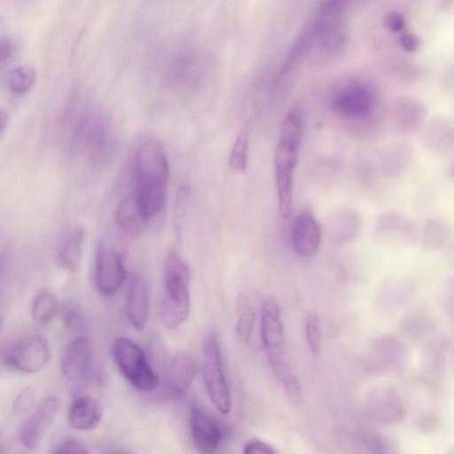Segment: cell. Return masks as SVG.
Segmentation results:
<instances>
[{
  "label": "cell",
  "instance_id": "cell-1",
  "mask_svg": "<svg viewBox=\"0 0 454 454\" xmlns=\"http://www.w3.org/2000/svg\"><path fill=\"white\" fill-rule=\"evenodd\" d=\"M134 195L149 220L162 208L165 201L168 162L161 145L154 140L142 143L134 158Z\"/></svg>",
  "mask_w": 454,
  "mask_h": 454
},
{
  "label": "cell",
  "instance_id": "cell-2",
  "mask_svg": "<svg viewBox=\"0 0 454 454\" xmlns=\"http://www.w3.org/2000/svg\"><path fill=\"white\" fill-rule=\"evenodd\" d=\"M302 137V121L296 111L285 118L275 153V182L279 215L288 218L292 213L294 174Z\"/></svg>",
  "mask_w": 454,
  "mask_h": 454
},
{
  "label": "cell",
  "instance_id": "cell-3",
  "mask_svg": "<svg viewBox=\"0 0 454 454\" xmlns=\"http://www.w3.org/2000/svg\"><path fill=\"white\" fill-rule=\"evenodd\" d=\"M189 283L187 262L177 252H170L164 262V295L160 305V318L164 327L176 329L188 317Z\"/></svg>",
  "mask_w": 454,
  "mask_h": 454
},
{
  "label": "cell",
  "instance_id": "cell-4",
  "mask_svg": "<svg viewBox=\"0 0 454 454\" xmlns=\"http://www.w3.org/2000/svg\"><path fill=\"white\" fill-rule=\"evenodd\" d=\"M113 142V130L105 116L92 112L79 118L73 136V145L79 155L90 162H101L111 153Z\"/></svg>",
  "mask_w": 454,
  "mask_h": 454
},
{
  "label": "cell",
  "instance_id": "cell-5",
  "mask_svg": "<svg viewBox=\"0 0 454 454\" xmlns=\"http://www.w3.org/2000/svg\"><path fill=\"white\" fill-rule=\"evenodd\" d=\"M111 352L119 372L135 388L149 392L158 387L159 377L136 342L126 337H118L113 341Z\"/></svg>",
  "mask_w": 454,
  "mask_h": 454
},
{
  "label": "cell",
  "instance_id": "cell-6",
  "mask_svg": "<svg viewBox=\"0 0 454 454\" xmlns=\"http://www.w3.org/2000/svg\"><path fill=\"white\" fill-rule=\"evenodd\" d=\"M202 356L207 395L221 413L228 414L231 408V397L223 371L219 341L214 333H208L203 340Z\"/></svg>",
  "mask_w": 454,
  "mask_h": 454
},
{
  "label": "cell",
  "instance_id": "cell-7",
  "mask_svg": "<svg viewBox=\"0 0 454 454\" xmlns=\"http://www.w3.org/2000/svg\"><path fill=\"white\" fill-rule=\"evenodd\" d=\"M261 338L269 364L277 376L289 366L286 360V346L280 308L274 297H266L261 309Z\"/></svg>",
  "mask_w": 454,
  "mask_h": 454
},
{
  "label": "cell",
  "instance_id": "cell-8",
  "mask_svg": "<svg viewBox=\"0 0 454 454\" xmlns=\"http://www.w3.org/2000/svg\"><path fill=\"white\" fill-rule=\"evenodd\" d=\"M51 351L48 341L40 335L16 339L5 348L3 360L9 367L25 373H35L49 362Z\"/></svg>",
  "mask_w": 454,
  "mask_h": 454
},
{
  "label": "cell",
  "instance_id": "cell-9",
  "mask_svg": "<svg viewBox=\"0 0 454 454\" xmlns=\"http://www.w3.org/2000/svg\"><path fill=\"white\" fill-rule=\"evenodd\" d=\"M61 372L67 379L75 382L98 378L94 351L87 337L76 336L69 342L62 356Z\"/></svg>",
  "mask_w": 454,
  "mask_h": 454
},
{
  "label": "cell",
  "instance_id": "cell-10",
  "mask_svg": "<svg viewBox=\"0 0 454 454\" xmlns=\"http://www.w3.org/2000/svg\"><path fill=\"white\" fill-rule=\"evenodd\" d=\"M124 260L120 252L108 246L98 247L94 270L95 286L99 293L111 295L127 278Z\"/></svg>",
  "mask_w": 454,
  "mask_h": 454
},
{
  "label": "cell",
  "instance_id": "cell-11",
  "mask_svg": "<svg viewBox=\"0 0 454 454\" xmlns=\"http://www.w3.org/2000/svg\"><path fill=\"white\" fill-rule=\"evenodd\" d=\"M370 417L383 426H395L405 418L406 408L400 394L389 387H378L367 398Z\"/></svg>",
  "mask_w": 454,
  "mask_h": 454
},
{
  "label": "cell",
  "instance_id": "cell-12",
  "mask_svg": "<svg viewBox=\"0 0 454 454\" xmlns=\"http://www.w3.org/2000/svg\"><path fill=\"white\" fill-rule=\"evenodd\" d=\"M374 104V94L369 85L355 82L346 85L335 96L334 110L346 117L364 119L370 115Z\"/></svg>",
  "mask_w": 454,
  "mask_h": 454
},
{
  "label": "cell",
  "instance_id": "cell-13",
  "mask_svg": "<svg viewBox=\"0 0 454 454\" xmlns=\"http://www.w3.org/2000/svg\"><path fill=\"white\" fill-rule=\"evenodd\" d=\"M189 426L193 444L199 452L213 454L217 451L223 438L222 428L200 406H192Z\"/></svg>",
  "mask_w": 454,
  "mask_h": 454
},
{
  "label": "cell",
  "instance_id": "cell-14",
  "mask_svg": "<svg viewBox=\"0 0 454 454\" xmlns=\"http://www.w3.org/2000/svg\"><path fill=\"white\" fill-rule=\"evenodd\" d=\"M58 409L59 402L54 396H48L40 402L20 429L19 439L22 445L29 450L38 446L54 420Z\"/></svg>",
  "mask_w": 454,
  "mask_h": 454
},
{
  "label": "cell",
  "instance_id": "cell-15",
  "mask_svg": "<svg viewBox=\"0 0 454 454\" xmlns=\"http://www.w3.org/2000/svg\"><path fill=\"white\" fill-rule=\"evenodd\" d=\"M378 238L394 245H411L419 240V229L408 216L396 211L383 213L375 229Z\"/></svg>",
  "mask_w": 454,
  "mask_h": 454
},
{
  "label": "cell",
  "instance_id": "cell-16",
  "mask_svg": "<svg viewBox=\"0 0 454 454\" xmlns=\"http://www.w3.org/2000/svg\"><path fill=\"white\" fill-rule=\"evenodd\" d=\"M196 374V364L187 353H178L168 362L165 373L164 390L167 397L178 399L189 390Z\"/></svg>",
  "mask_w": 454,
  "mask_h": 454
},
{
  "label": "cell",
  "instance_id": "cell-17",
  "mask_svg": "<svg viewBox=\"0 0 454 454\" xmlns=\"http://www.w3.org/2000/svg\"><path fill=\"white\" fill-rule=\"evenodd\" d=\"M149 305L150 297L145 281L137 274H130L125 294V314L137 331L144 330L147 324Z\"/></svg>",
  "mask_w": 454,
  "mask_h": 454
},
{
  "label": "cell",
  "instance_id": "cell-18",
  "mask_svg": "<svg viewBox=\"0 0 454 454\" xmlns=\"http://www.w3.org/2000/svg\"><path fill=\"white\" fill-rule=\"evenodd\" d=\"M373 364L377 370L401 373L407 364L404 345L394 336H382L372 345Z\"/></svg>",
  "mask_w": 454,
  "mask_h": 454
},
{
  "label": "cell",
  "instance_id": "cell-19",
  "mask_svg": "<svg viewBox=\"0 0 454 454\" xmlns=\"http://www.w3.org/2000/svg\"><path fill=\"white\" fill-rule=\"evenodd\" d=\"M362 220L359 213L352 207H342L332 211L325 220V232L335 244H346L359 233Z\"/></svg>",
  "mask_w": 454,
  "mask_h": 454
},
{
  "label": "cell",
  "instance_id": "cell-20",
  "mask_svg": "<svg viewBox=\"0 0 454 454\" xmlns=\"http://www.w3.org/2000/svg\"><path fill=\"white\" fill-rule=\"evenodd\" d=\"M321 229L314 216L309 212L296 215L291 231L294 251L301 257L312 255L319 247Z\"/></svg>",
  "mask_w": 454,
  "mask_h": 454
},
{
  "label": "cell",
  "instance_id": "cell-21",
  "mask_svg": "<svg viewBox=\"0 0 454 454\" xmlns=\"http://www.w3.org/2000/svg\"><path fill=\"white\" fill-rule=\"evenodd\" d=\"M427 107L420 99L403 96L394 103L393 123L396 130L410 133L417 130L426 122Z\"/></svg>",
  "mask_w": 454,
  "mask_h": 454
},
{
  "label": "cell",
  "instance_id": "cell-22",
  "mask_svg": "<svg viewBox=\"0 0 454 454\" xmlns=\"http://www.w3.org/2000/svg\"><path fill=\"white\" fill-rule=\"evenodd\" d=\"M421 142L430 152L446 154L454 148V123L444 117H435L424 123Z\"/></svg>",
  "mask_w": 454,
  "mask_h": 454
},
{
  "label": "cell",
  "instance_id": "cell-23",
  "mask_svg": "<svg viewBox=\"0 0 454 454\" xmlns=\"http://www.w3.org/2000/svg\"><path fill=\"white\" fill-rule=\"evenodd\" d=\"M84 239L83 230L77 225L67 227L59 236L56 247L58 264L68 270L75 271L79 266Z\"/></svg>",
  "mask_w": 454,
  "mask_h": 454
},
{
  "label": "cell",
  "instance_id": "cell-24",
  "mask_svg": "<svg viewBox=\"0 0 454 454\" xmlns=\"http://www.w3.org/2000/svg\"><path fill=\"white\" fill-rule=\"evenodd\" d=\"M103 417L101 403L91 396H79L70 405L67 420L71 427L79 431L95 428Z\"/></svg>",
  "mask_w": 454,
  "mask_h": 454
},
{
  "label": "cell",
  "instance_id": "cell-25",
  "mask_svg": "<svg viewBox=\"0 0 454 454\" xmlns=\"http://www.w3.org/2000/svg\"><path fill=\"white\" fill-rule=\"evenodd\" d=\"M446 342L442 340L427 341L421 351V374L431 386L440 383L446 364Z\"/></svg>",
  "mask_w": 454,
  "mask_h": 454
},
{
  "label": "cell",
  "instance_id": "cell-26",
  "mask_svg": "<svg viewBox=\"0 0 454 454\" xmlns=\"http://www.w3.org/2000/svg\"><path fill=\"white\" fill-rule=\"evenodd\" d=\"M414 157L411 143L399 140L390 145L381 157V170L388 178H398L410 168Z\"/></svg>",
  "mask_w": 454,
  "mask_h": 454
},
{
  "label": "cell",
  "instance_id": "cell-27",
  "mask_svg": "<svg viewBox=\"0 0 454 454\" xmlns=\"http://www.w3.org/2000/svg\"><path fill=\"white\" fill-rule=\"evenodd\" d=\"M454 231L447 221L433 217L427 219L419 233V242L427 251H437L451 243Z\"/></svg>",
  "mask_w": 454,
  "mask_h": 454
},
{
  "label": "cell",
  "instance_id": "cell-28",
  "mask_svg": "<svg viewBox=\"0 0 454 454\" xmlns=\"http://www.w3.org/2000/svg\"><path fill=\"white\" fill-rule=\"evenodd\" d=\"M435 327L433 317L423 308L411 310L403 317L399 325L402 334L412 341L427 339L434 332Z\"/></svg>",
  "mask_w": 454,
  "mask_h": 454
},
{
  "label": "cell",
  "instance_id": "cell-29",
  "mask_svg": "<svg viewBox=\"0 0 454 454\" xmlns=\"http://www.w3.org/2000/svg\"><path fill=\"white\" fill-rule=\"evenodd\" d=\"M115 219L120 229L132 237L142 231L148 220L133 194L123 198L119 202L115 211Z\"/></svg>",
  "mask_w": 454,
  "mask_h": 454
},
{
  "label": "cell",
  "instance_id": "cell-30",
  "mask_svg": "<svg viewBox=\"0 0 454 454\" xmlns=\"http://www.w3.org/2000/svg\"><path fill=\"white\" fill-rule=\"evenodd\" d=\"M200 57L193 51H184L176 54L168 67L169 80L174 83H184L199 70Z\"/></svg>",
  "mask_w": 454,
  "mask_h": 454
},
{
  "label": "cell",
  "instance_id": "cell-31",
  "mask_svg": "<svg viewBox=\"0 0 454 454\" xmlns=\"http://www.w3.org/2000/svg\"><path fill=\"white\" fill-rule=\"evenodd\" d=\"M58 309L56 296L48 290H41L33 301L31 316L36 323L44 325L54 317Z\"/></svg>",
  "mask_w": 454,
  "mask_h": 454
},
{
  "label": "cell",
  "instance_id": "cell-32",
  "mask_svg": "<svg viewBox=\"0 0 454 454\" xmlns=\"http://www.w3.org/2000/svg\"><path fill=\"white\" fill-rule=\"evenodd\" d=\"M413 292L411 282L403 278H394L384 288V306L388 309H398L411 299Z\"/></svg>",
  "mask_w": 454,
  "mask_h": 454
},
{
  "label": "cell",
  "instance_id": "cell-33",
  "mask_svg": "<svg viewBox=\"0 0 454 454\" xmlns=\"http://www.w3.org/2000/svg\"><path fill=\"white\" fill-rule=\"evenodd\" d=\"M249 130V124L246 122L237 137L231 151V154L229 156V166L235 171L244 172L247 166Z\"/></svg>",
  "mask_w": 454,
  "mask_h": 454
},
{
  "label": "cell",
  "instance_id": "cell-34",
  "mask_svg": "<svg viewBox=\"0 0 454 454\" xmlns=\"http://www.w3.org/2000/svg\"><path fill=\"white\" fill-rule=\"evenodd\" d=\"M35 78L36 71L33 67L28 65L18 67L9 76V89L15 94H24L31 89Z\"/></svg>",
  "mask_w": 454,
  "mask_h": 454
},
{
  "label": "cell",
  "instance_id": "cell-35",
  "mask_svg": "<svg viewBox=\"0 0 454 454\" xmlns=\"http://www.w3.org/2000/svg\"><path fill=\"white\" fill-rule=\"evenodd\" d=\"M63 326L69 332L77 333L83 330L85 318L80 305L72 299L67 300L60 308Z\"/></svg>",
  "mask_w": 454,
  "mask_h": 454
},
{
  "label": "cell",
  "instance_id": "cell-36",
  "mask_svg": "<svg viewBox=\"0 0 454 454\" xmlns=\"http://www.w3.org/2000/svg\"><path fill=\"white\" fill-rule=\"evenodd\" d=\"M254 317V311L250 304L245 299L241 300L239 303L236 333L243 342L247 343L250 340Z\"/></svg>",
  "mask_w": 454,
  "mask_h": 454
},
{
  "label": "cell",
  "instance_id": "cell-37",
  "mask_svg": "<svg viewBox=\"0 0 454 454\" xmlns=\"http://www.w3.org/2000/svg\"><path fill=\"white\" fill-rule=\"evenodd\" d=\"M305 334L309 348L313 356H317L321 347V324L317 312H308L305 318Z\"/></svg>",
  "mask_w": 454,
  "mask_h": 454
},
{
  "label": "cell",
  "instance_id": "cell-38",
  "mask_svg": "<svg viewBox=\"0 0 454 454\" xmlns=\"http://www.w3.org/2000/svg\"><path fill=\"white\" fill-rule=\"evenodd\" d=\"M278 380L282 383L288 399L293 403H299L302 399V389L301 382L290 367L284 372Z\"/></svg>",
  "mask_w": 454,
  "mask_h": 454
},
{
  "label": "cell",
  "instance_id": "cell-39",
  "mask_svg": "<svg viewBox=\"0 0 454 454\" xmlns=\"http://www.w3.org/2000/svg\"><path fill=\"white\" fill-rule=\"evenodd\" d=\"M35 399V393L31 387L22 389L13 402V411L18 415L27 413L31 410Z\"/></svg>",
  "mask_w": 454,
  "mask_h": 454
},
{
  "label": "cell",
  "instance_id": "cell-40",
  "mask_svg": "<svg viewBox=\"0 0 454 454\" xmlns=\"http://www.w3.org/2000/svg\"><path fill=\"white\" fill-rule=\"evenodd\" d=\"M51 453H89L87 446L75 439H66L57 443L51 450Z\"/></svg>",
  "mask_w": 454,
  "mask_h": 454
},
{
  "label": "cell",
  "instance_id": "cell-41",
  "mask_svg": "<svg viewBox=\"0 0 454 454\" xmlns=\"http://www.w3.org/2000/svg\"><path fill=\"white\" fill-rule=\"evenodd\" d=\"M414 426L418 431L423 434H429L438 428L439 419L434 413H424L415 419Z\"/></svg>",
  "mask_w": 454,
  "mask_h": 454
},
{
  "label": "cell",
  "instance_id": "cell-42",
  "mask_svg": "<svg viewBox=\"0 0 454 454\" xmlns=\"http://www.w3.org/2000/svg\"><path fill=\"white\" fill-rule=\"evenodd\" d=\"M242 452L244 454H275L277 450L266 442L251 439L244 444Z\"/></svg>",
  "mask_w": 454,
  "mask_h": 454
},
{
  "label": "cell",
  "instance_id": "cell-43",
  "mask_svg": "<svg viewBox=\"0 0 454 454\" xmlns=\"http://www.w3.org/2000/svg\"><path fill=\"white\" fill-rule=\"evenodd\" d=\"M16 43L9 36H3L0 43V63L2 66L9 63L15 56Z\"/></svg>",
  "mask_w": 454,
  "mask_h": 454
},
{
  "label": "cell",
  "instance_id": "cell-44",
  "mask_svg": "<svg viewBox=\"0 0 454 454\" xmlns=\"http://www.w3.org/2000/svg\"><path fill=\"white\" fill-rule=\"evenodd\" d=\"M384 26L392 32H399L404 27V19L400 13L390 12L384 18Z\"/></svg>",
  "mask_w": 454,
  "mask_h": 454
},
{
  "label": "cell",
  "instance_id": "cell-45",
  "mask_svg": "<svg viewBox=\"0 0 454 454\" xmlns=\"http://www.w3.org/2000/svg\"><path fill=\"white\" fill-rule=\"evenodd\" d=\"M443 300L446 310L454 319V278H450L445 286Z\"/></svg>",
  "mask_w": 454,
  "mask_h": 454
},
{
  "label": "cell",
  "instance_id": "cell-46",
  "mask_svg": "<svg viewBox=\"0 0 454 454\" xmlns=\"http://www.w3.org/2000/svg\"><path fill=\"white\" fill-rule=\"evenodd\" d=\"M401 47L408 51L412 52L417 51L419 46V37L411 33L403 34L399 39Z\"/></svg>",
  "mask_w": 454,
  "mask_h": 454
},
{
  "label": "cell",
  "instance_id": "cell-47",
  "mask_svg": "<svg viewBox=\"0 0 454 454\" xmlns=\"http://www.w3.org/2000/svg\"><path fill=\"white\" fill-rule=\"evenodd\" d=\"M7 123H8L7 114L4 110H1V113H0V130H1V133L4 132V129H5L6 126H7Z\"/></svg>",
  "mask_w": 454,
  "mask_h": 454
},
{
  "label": "cell",
  "instance_id": "cell-48",
  "mask_svg": "<svg viewBox=\"0 0 454 454\" xmlns=\"http://www.w3.org/2000/svg\"><path fill=\"white\" fill-rule=\"evenodd\" d=\"M447 258L450 262L454 266V243H450L448 246Z\"/></svg>",
  "mask_w": 454,
  "mask_h": 454
},
{
  "label": "cell",
  "instance_id": "cell-49",
  "mask_svg": "<svg viewBox=\"0 0 454 454\" xmlns=\"http://www.w3.org/2000/svg\"><path fill=\"white\" fill-rule=\"evenodd\" d=\"M365 0H344L346 4L348 5V9L351 6H356L357 4H363Z\"/></svg>",
  "mask_w": 454,
  "mask_h": 454
},
{
  "label": "cell",
  "instance_id": "cell-50",
  "mask_svg": "<svg viewBox=\"0 0 454 454\" xmlns=\"http://www.w3.org/2000/svg\"><path fill=\"white\" fill-rule=\"evenodd\" d=\"M449 175L450 176L454 179V161L451 163L449 168Z\"/></svg>",
  "mask_w": 454,
  "mask_h": 454
},
{
  "label": "cell",
  "instance_id": "cell-51",
  "mask_svg": "<svg viewBox=\"0 0 454 454\" xmlns=\"http://www.w3.org/2000/svg\"><path fill=\"white\" fill-rule=\"evenodd\" d=\"M453 0H442V5L446 7L451 4Z\"/></svg>",
  "mask_w": 454,
  "mask_h": 454
}]
</instances>
